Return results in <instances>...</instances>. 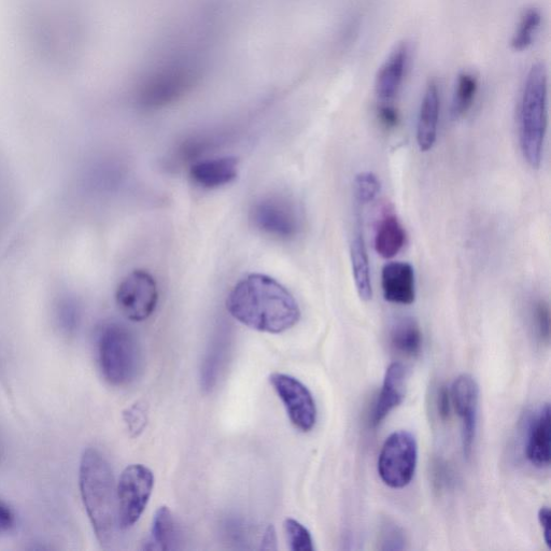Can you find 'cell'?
I'll list each match as a JSON object with an SVG mask.
<instances>
[{
	"label": "cell",
	"instance_id": "cell-1",
	"mask_svg": "<svg viewBox=\"0 0 551 551\" xmlns=\"http://www.w3.org/2000/svg\"><path fill=\"white\" fill-rule=\"evenodd\" d=\"M226 308L244 326L264 333H284L301 319L299 303L291 292L263 274L240 280L229 294Z\"/></svg>",
	"mask_w": 551,
	"mask_h": 551
},
{
	"label": "cell",
	"instance_id": "cell-2",
	"mask_svg": "<svg viewBox=\"0 0 551 551\" xmlns=\"http://www.w3.org/2000/svg\"><path fill=\"white\" fill-rule=\"evenodd\" d=\"M81 497L97 541L104 548L115 545L121 530L115 477L101 451L89 448L80 463Z\"/></svg>",
	"mask_w": 551,
	"mask_h": 551
},
{
	"label": "cell",
	"instance_id": "cell-3",
	"mask_svg": "<svg viewBox=\"0 0 551 551\" xmlns=\"http://www.w3.org/2000/svg\"><path fill=\"white\" fill-rule=\"evenodd\" d=\"M548 126V72L544 63L532 65L522 87L519 109V145L527 164H542Z\"/></svg>",
	"mask_w": 551,
	"mask_h": 551
},
{
	"label": "cell",
	"instance_id": "cell-4",
	"mask_svg": "<svg viewBox=\"0 0 551 551\" xmlns=\"http://www.w3.org/2000/svg\"><path fill=\"white\" fill-rule=\"evenodd\" d=\"M97 361L109 385L132 384L143 363L140 344L133 331L120 323L106 324L97 337Z\"/></svg>",
	"mask_w": 551,
	"mask_h": 551
},
{
	"label": "cell",
	"instance_id": "cell-5",
	"mask_svg": "<svg viewBox=\"0 0 551 551\" xmlns=\"http://www.w3.org/2000/svg\"><path fill=\"white\" fill-rule=\"evenodd\" d=\"M418 463V443L413 433L395 431L381 447L378 474L392 489H403L412 483Z\"/></svg>",
	"mask_w": 551,
	"mask_h": 551
},
{
	"label": "cell",
	"instance_id": "cell-6",
	"mask_svg": "<svg viewBox=\"0 0 551 551\" xmlns=\"http://www.w3.org/2000/svg\"><path fill=\"white\" fill-rule=\"evenodd\" d=\"M154 487V475L143 464H132L123 471L117 486L118 516L121 530L135 526L144 514Z\"/></svg>",
	"mask_w": 551,
	"mask_h": 551
},
{
	"label": "cell",
	"instance_id": "cell-7",
	"mask_svg": "<svg viewBox=\"0 0 551 551\" xmlns=\"http://www.w3.org/2000/svg\"><path fill=\"white\" fill-rule=\"evenodd\" d=\"M251 221L267 236L280 240L298 237L303 220L298 206L287 197L268 196L251 209Z\"/></svg>",
	"mask_w": 551,
	"mask_h": 551
},
{
	"label": "cell",
	"instance_id": "cell-8",
	"mask_svg": "<svg viewBox=\"0 0 551 551\" xmlns=\"http://www.w3.org/2000/svg\"><path fill=\"white\" fill-rule=\"evenodd\" d=\"M159 302L157 281L147 271L137 270L127 276L117 291V303L126 318L147 320Z\"/></svg>",
	"mask_w": 551,
	"mask_h": 551
},
{
	"label": "cell",
	"instance_id": "cell-9",
	"mask_svg": "<svg viewBox=\"0 0 551 551\" xmlns=\"http://www.w3.org/2000/svg\"><path fill=\"white\" fill-rule=\"evenodd\" d=\"M270 383L284 404L292 425L304 433L312 431L317 422V406L308 388L299 379L281 373L271 375Z\"/></svg>",
	"mask_w": 551,
	"mask_h": 551
},
{
	"label": "cell",
	"instance_id": "cell-10",
	"mask_svg": "<svg viewBox=\"0 0 551 551\" xmlns=\"http://www.w3.org/2000/svg\"><path fill=\"white\" fill-rule=\"evenodd\" d=\"M452 406L455 407L462 425V448L466 459H470L476 439L479 387L475 378L462 374L456 378L450 389Z\"/></svg>",
	"mask_w": 551,
	"mask_h": 551
},
{
	"label": "cell",
	"instance_id": "cell-11",
	"mask_svg": "<svg viewBox=\"0 0 551 551\" xmlns=\"http://www.w3.org/2000/svg\"><path fill=\"white\" fill-rule=\"evenodd\" d=\"M412 56V45L402 41L381 64L375 78V94L380 104H391L398 97L411 68Z\"/></svg>",
	"mask_w": 551,
	"mask_h": 551
},
{
	"label": "cell",
	"instance_id": "cell-12",
	"mask_svg": "<svg viewBox=\"0 0 551 551\" xmlns=\"http://www.w3.org/2000/svg\"><path fill=\"white\" fill-rule=\"evenodd\" d=\"M550 405L541 406L531 417L526 432L525 454L536 469H548L551 460Z\"/></svg>",
	"mask_w": 551,
	"mask_h": 551
},
{
	"label": "cell",
	"instance_id": "cell-13",
	"mask_svg": "<svg viewBox=\"0 0 551 551\" xmlns=\"http://www.w3.org/2000/svg\"><path fill=\"white\" fill-rule=\"evenodd\" d=\"M381 289L387 302L412 305L416 300L414 267L406 262H390L381 271Z\"/></svg>",
	"mask_w": 551,
	"mask_h": 551
},
{
	"label": "cell",
	"instance_id": "cell-14",
	"mask_svg": "<svg viewBox=\"0 0 551 551\" xmlns=\"http://www.w3.org/2000/svg\"><path fill=\"white\" fill-rule=\"evenodd\" d=\"M407 386V370L402 363H392L385 374L383 387L375 403L371 426L376 428L404 401Z\"/></svg>",
	"mask_w": 551,
	"mask_h": 551
},
{
	"label": "cell",
	"instance_id": "cell-15",
	"mask_svg": "<svg viewBox=\"0 0 551 551\" xmlns=\"http://www.w3.org/2000/svg\"><path fill=\"white\" fill-rule=\"evenodd\" d=\"M439 84L430 80L423 93L417 120V144L422 152L433 149L439 131L441 96Z\"/></svg>",
	"mask_w": 551,
	"mask_h": 551
},
{
	"label": "cell",
	"instance_id": "cell-16",
	"mask_svg": "<svg viewBox=\"0 0 551 551\" xmlns=\"http://www.w3.org/2000/svg\"><path fill=\"white\" fill-rule=\"evenodd\" d=\"M237 175L238 161L232 157L196 162L190 169V177L195 185L207 190L228 186Z\"/></svg>",
	"mask_w": 551,
	"mask_h": 551
},
{
	"label": "cell",
	"instance_id": "cell-17",
	"mask_svg": "<svg viewBox=\"0 0 551 551\" xmlns=\"http://www.w3.org/2000/svg\"><path fill=\"white\" fill-rule=\"evenodd\" d=\"M350 260L353 280L360 299L369 302L373 299V287L369 253L362 232L358 231L352 238Z\"/></svg>",
	"mask_w": 551,
	"mask_h": 551
},
{
	"label": "cell",
	"instance_id": "cell-18",
	"mask_svg": "<svg viewBox=\"0 0 551 551\" xmlns=\"http://www.w3.org/2000/svg\"><path fill=\"white\" fill-rule=\"evenodd\" d=\"M406 244V232L397 216L387 215L380 220L375 234V250L381 258L397 257Z\"/></svg>",
	"mask_w": 551,
	"mask_h": 551
},
{
	"label": "cell",
	"instance_id": "cell-19",
	"mask_svg": "<svg viewBox=\"0 0 551 551\" xmlns=\"http://www.w3.org/2000/svg\"><path fill=\"white\" fill-rule=\"evenodd\" d=\"M392 348L408 358L420 355L423 336L419 323L411 317L399 319L393 324L390 332Z\"/></svg>",
	"mask_w": 551,
	"mask_h": 551
},
{
	"label": "cell",
	"instance_id": "cell-20",
	"mask_svg": "<svg viewBox=\"0 0 551 551\" xmlns=\"http://www.w3.org/2000/svg\"><path fill=\"white\" fill-rule=\"evenodd\" d=\"M177 525L175 518L168 507L162 506L155 513L150 540L144 549L147 550H172L177 544Z\"/></svg>",
	"mask_w": 551,
	"mask_h": 551
},
{
	"label": "cell",
	"instance_id": "cell-21",
	"mask_svg": "<svg viewBox=\"0 0 551 551\" xmlns=\"http://www.w3.org/2000/svg\"><path fill=\"white\" fill-rule=\"evenodd\" d=\"M228 334H219L210 346L202 366V387L205 390L213 389L218 381L222 366L228 358L229 338Z\"/></svg>",
	"mask_w": 551,
	"mask_h": 551
},
{
	"label": "cell",
	"instance_id": "cell-22",
	"mask_svg": "<svg viewBox=\"0 0 551 551\" xmlns=\"http://www.w3.org/2000/svg\"><path fill=\"white\" fill-rule=\"evenodd\" d=\"M478 78L471 72L458 75L451 102V117L459 120L471 111L478 94Z\"/></svg>",
	"mask_w": 551,
	"mask_h": 551
},
{
	"label": "cell",
	"instance_id": "cell-23",
	"mask_svg": "<svg viewBox=\"0 0 551 551\" xmlns=\"http://www.w3.org/2000/svg\"><path fill=\"white\" fill-rule=\"evenodd\" d=\"M542 23L543 16L540 9L531 7L522 12L512 36V49L516 52L529 50L540 34Z\"/></svg>",
	"mask_w": 551,
	"mask_h": 551
},
{
	"label": "cell",
	"instance_id": "cell-24",
	"mask_svg": "<svg viewBox=\"0 0 551 551\" xmlns=\"http://www.w3.org/2000/svg\"><path fill=\"white\" fill-rule=\"evenodd\" d=\"M381 190L378 177L371 172H363L356 176L353 181V194L359 205L373 203Z\"/></svg>",
	"mask_w": 551,
	"mask_h": 551
},
{
	"label": "cell",
	"instance_id": "cell-25",
	"mask_svg": "<svg viewBox=\"0 0 551 551\" xmlns=\"http://www.w3.org/2000/svg\"><path fill=\"white\" fill-rule=\"evenodd\" d=\"M285 531L291 550L314 551L315 545L312 534L298 520L288 518L285 521Z\"/></svg>",
	"mask_w": 551,
	"mask_h": 551
},
{
	"label": "cell",
	"instance_id": "cell-26",
	"mask_svg": "<svg viewBox=\"0 0 551 551\" xmlns=\"http://www.w3.org/2000/svg\"><path fill=\"white\" fill-rule=\"evenodd\" d=\"M531 317L534 333L539 342L548 345L550 341V309L544 300H538L533 303Z\"/></svg>",
	"mask_w": 551,
	"mask_h": 551
},
{
	"label": "cell",
	"instance_id": "cell-27",
	"mask_svg": "<svg viewBox=\"0 0 551 551\" xmlns=\"http://www.w3.org/2000/svg\"><path fill=\"white\" fill-rule=\"evenodd\" d=\"M124 420L133 436L139 435L147 425V415L143 406L133 405L124 413Z\"/></svg>",
	"mask_w": 551,
	"mask_h": 551
},
{
	"label": "cell",
	"instance_id": "cell-28",
	"mask_svg": "<svg viewBox=\"0 0 551 551\" xmlns=\"http://www.w3.org/2000/svg\"><path fill=\"white\" fill-rule=\"evenodd\" d=\"M377 118L386 130H393L400 123V113L392 104H380L377 109Z\"/></svg>",
	"mask_w": 551,
	"mask_h": 551
},
{
	"label": "cell",
	"instance_id": "cell-29",
	"mask_svg": "<svg viewBox=\"0 0 551 551\" xmlns=\"http://www.w3.org/2000/svg\"><path fill=\"white\" fill-rule=\"evenodd\" d=\"M437 413L443 421H447L451 416V394L450 389L447 386H442L437 392Z\"/></svg>",
	"mask_w": 551,
	"mask_h": 551
},
{
	"label": "cell",
	"instance_id": "cell-30",
	"mask_svg": "<svg viewBox=\"0 0 551 551\" xmlns=\"http://www.w3.org/2000/svg\"><path fill=\"white\" fill-rule=\"evenodd\" d=\"M384 544L386 545L383 549L389 550H400L404 549V539L402 533H400L398 528L391 527L388 528L384 534Z\"/></svg>",
	"mask_w": 551,
	"mask_h": 551
},
{
	"label": "cell",
	"instance_id": "cell-31",
	"mask_svg": "<svg viewBox=\"0 0 551 551\" xmlns=\"http://www.w3.org/2000/svg\"><path fill=\"white\" fill-rule=\"evenodd\" d=\"M16 518L11 511V508L2 500H0V535L8 533L13 527Z\"/></svg>",
	"mask_w": 551,
	"mask_h": 551
},
{
	"label": "cell",
	"instance_id": "cell-32",
	"mask_svg": "<svg viewBox=\"0 0 551 551\" xmlns=\"http://www.w3.org/2000/svg\"><path fill=\"white\" fill-rule=\"evenodd\" d=\"M539 522L543 530L544 541L548 548H550V529H551V513L548 506H543L539 511Z\"/></svg>",
	"mask_w": 551,
	"mask_h": 551
},
{
	"label": "cell",
	"instance_id": "cell-33",
	"mask_svg": "<svg viewBox=\"0 0 551 551\" xmlns=\"http://www.w3.org/2000/svg\"><path fill=\"white\" fill-rule=\"evenodd\" d=\"M262 549H277V538L274 527H268L263 535Z\"/></svg>",
	"mask_w": 551,
	"mask_h": 551
}]
</instances>
